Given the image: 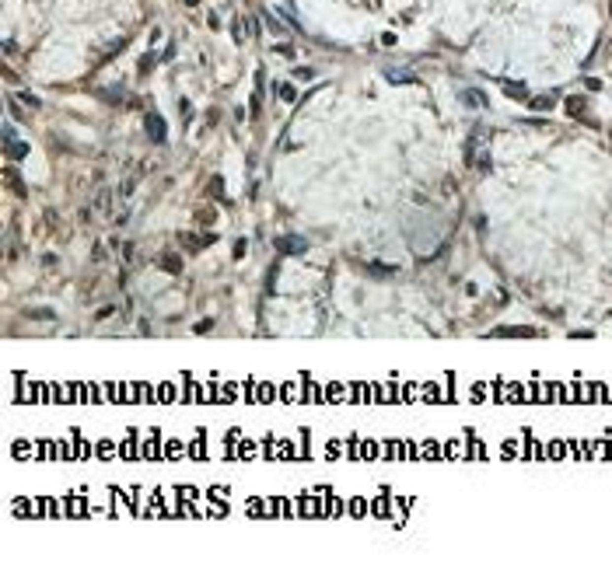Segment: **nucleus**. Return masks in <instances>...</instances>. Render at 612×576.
Segmentation results:
<instances>
[{
    "label": "nucleus",
    "mask_w": 612,
    "mask_h": 576,
    "mask_svg": "<svg viewBox=\"0 0 612 576\" xmlns=\"http://www.w3.org/2000/svg\"><path fill=\"white\" fill-rule=\"evenodd\" d=\"M161 265L168 269V273H179V269H182V262H179L175 255H168V258H161Z\"/></svg>",
    "instance_id": "nucleus-10"
},
{
    "label": "nucleus",
    "mask_w": 612,
    "mask_h": 576,
    "mask_svg": "<svg viewBox=\"0 0 612 576\" xmlns=\"http://www.w3.org/2000/svg\"><path fill=\"white\" fill-rule=\"evenodd\" d=\"M504 91H507L511 98H518V101H528V98H532V95H528V88H521L518 81H507V84H504Z\"/></svg>",
    "instance_id": "nucleus-6"
},
{
    "label": "nucleus",
    "mask_w": 612,
    "mask_h": 576,
    "mask_svg": "<svg viewBox=\"0 0 612 576\" xmlns=\"http://www.w3.org/2000/svg\"><path fill=\"white\" fill-rule=\"evenodd\" d=\"M385 81H392V84H416V77H413L409 70H399V66H389V70H385Z\"/></svg>",
    "instance_id": "nucleus-4"
},
{
    "label": "nucleus",
    "mask_w": 612,
    "mask_h": 576,
    "mask_svg": "<svg viewBox=\"0 0 612 576\" xmlns=\"http://www.w3.org/2000/svg\"><path fill=\"white\" fill-rule=\"evenodd\" d=\"M144 129H147L150 143H165V136H168V129H165V119H161L158 112H147V119H144Z\"/></svg>",
    "instance_id": "nucleus-1"
},
{
    "label": "nucleus",
    "mask_w": 612,
    "mask_h": 576,
    "mask_svg": "<svg viewBox=\"0 0 612 576\" xmlns=\"http://www.w3.org/2000/svg\"><path fill=\"white\" fill-rule=\"evenodd\" d=\"M469 161H472L479 171H490V154H486V143H483V140L469 143Z\"/></svg>",
    "instance_id": "nucleus-2"
},
{
    "label": "nucleus",
    "mask_w": 612,
    "mask_h": 576,
    "mask_svg": "<svg viewBox=\"0 0 612 576\" xmlns=\"http://www.w3.org/2000/svg\"><path fill=\"white\" fill-rule=\"evenodd\" d=\"M553 101H556L553 95H542V98H528L525 105H528V108H553Z\"/></svg>",
    "instance_id": "nucleus-8"
},
{
    "label": "nucleus",
    "mask_w": 612,
    "mask_h": 576,
    "mask_svg": "<svg viewBox=\"0 0 612 576\" xmlns=\"http://www.w3.org/2000/svg\"><path fill=\"white\" fill-rule=\"evenodd\" d=\"M567 108H570V115H584V112H581V108H584V105H581V98H570V101H567Z\"/></svg>",
    "instance_id": "nucleus-11"
},
{
    "label": "nucleus",
    "mask_w": 612,
    "mask_h": 576,
    "mask_svg": "<svg viewBox=\"0 0 612 576\" xmlns=\"http://www.w3.org/2000/svg\"><path fill=\"white\" fill-rule=\"evenodd\" d=\"M4 147H7L11 158H25V154H28V143H21V140H7Z\"/></svg>",
    "instance_id": "nucleus-7"
},
{
    "label": "nucleus",
    "mask_w": 612,
    "mask_h": 576,
    "mask_svg": "<svg viewBox=\"0 0 612 576\" xmlns=\"http://www.w3.org/2000/svg\"><path fill=\"white\" fill-rule=\"evenodd\" d=\"M277 248H280V252H287V255H301V252H308V241H304V238H294V234H287V238H277Z\"/></svg>",
    "instance_id": "nucleus-3"
},
{
    "label": "nucleus",
    "mask_w": 612,
    "mask_h": 576,
    "mask_svg": "<svg viewBox=\"0 0 612 576\" xmlns=\"http://www.w3.org/2000/svg\"><path fill=\"white\" fill-rule=\"evenodd\" d=\"M462 101H466V105H479V108L486 105V98H483L479 91H462Z\"/></svg>",
    "instance_id": "nucleus-9"
},
{
    "label": "nucleus",
    "mask_w": 612,
    "mask_h": 576,
    "mask_svg": "<svg viewBox=\"0 0 612 576\" xmlns=\"http://www.w3.org/2000/svg\"><path fill=\"white\" fill-rule=\"evenodd\" d=\"M185 4H189V7H193V4H196V0H185Z\"/></svg>",
    "instance_id": "nucleus-12"
},
{
    "label": "nucleus",
    "mask_w": 612,
    "mask_h": 576,
    "mask_svg": "<svg viewBox=\"0 0 612 576\" xmlns=\"http://www.w3.org/2000/svg\"><path fill=\"white\" fill-rule=\"evenodd\" d=\"M493 335H507V339H528V335H539V332H535V328H521V325H518V328H497Z\"/></svg>",
    "instance_id": "nucleus-5"
}]
</instances>
